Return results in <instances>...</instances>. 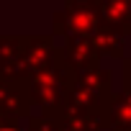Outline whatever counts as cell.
I'll return each mask as SVG.
<instances>
[{
  "instance_id": "obj_1",
  "label": "cell",
  "mask_w": 131,
  "mask_h": 131,
  "mask_svg": "<svg viewBox=\"0 0 131 131\" xmlns=\"http://www.w3.org/2000/svg\"><path fill=\"white\" fill-rule=\"evenodd\" d=\"M0 131H16V128H0Z\"/></svg>"
}]
</instances>
